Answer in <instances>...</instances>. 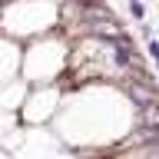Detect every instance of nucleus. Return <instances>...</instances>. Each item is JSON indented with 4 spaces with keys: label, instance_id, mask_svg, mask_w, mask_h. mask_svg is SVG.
I'll use <instances>...</instances> for the list:
<instances>
[{
    "label": "nucleus",
    "instance_id": "nucleus-4",
    "mask_svg": "<svg viewBox=\"0 0 159 159\" xmlns=\"http://www.w3.org/2000/svg\"><path fill=\"white\" fill-rule=\"evenodd\" d=\"M156 73H159V60H156Z\"/></svg>",
    "mask_w": 159,
    "mask_h": 159
},
{
    "label": "nucleus",
    "instance_id": "nucleus-1",
    "mask_svg": "<svg viewBox=\"0 0 159 159\" xmlns=\"http://www.w3.org/2000/svg\"><path fill=\"white\" fill-rule=\"evenodd\" d=\"M126 10L136 23H146V0H126Z\"/></svg>",
    "mask_w": 159,
    "mask_h": 159
},
{
    "label": "nucleus",
    "instance_id": "nucleus-3",
    "mask_svg": "<svg viewBox=\"0 0 159 159\" xmlns=\"http://www.w3.org/2000/svg\"><path fill=\"white\" fill-rule=\"evenodd\" d=\"M139 33H143V40H152V27L149 23H139Z\"/></svg>",
    "mask_w": 159,
    "mask_h": 159
},
{
    "label": "nucleus",
    "instance_id": "nucleus-2",
    "mask_svg": "<svg viewBox=\"0 0 159 159\" xmlns=\"http://www.w3.org/2000/svg\"><path fill=\"white\" fill-rule=\"evenodd\" d=\"M146 53H149V60H152V63L159 60V40H156V37H152V40H146Z\"/></svg>",
    "mask_w": 159,
    "mask_h": 159
}]
</instances>
